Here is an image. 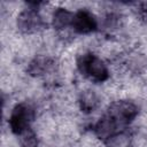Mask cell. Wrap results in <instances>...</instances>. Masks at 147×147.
<instances>
[{
	"label": "cell",
	"mask_w": 147,
	"mask_h": 147,
	"mask_svg": "<svg viewBox=\"0 0 147 147\" xmlns=\"http://www.w3.org/2000/svg\"><path fill=\"white\" fill-rule=\"evenodd\" d=\"M77 70L80 75L93 83H105L110 77L108 64L99 55L85 52L77 57Z\"/></svg>",
	"instance_id": "obj_1"
},
{
	"label": "cell",
	"mask_w": 147,
	"mask_h": 147,
	"mask_svg": "<svg viewBox=\"0 0 147 147\" xmlns=\"http://www.w3.org/2000/svg\"><path fill=\"white\" fill-rule=\"evenodd\" d=\"M34 118L36 110L30 103H16L10 110L8 117V127L14 134L20 137L22 133L31 127V123L34 121Z\"/></svg>",
	"instance_id": "obj_2"
},
{
	"label": "cell",
	"mask_w": 147,
	"mask_h": 147,
	"mask_svg": "<svg viewBox=\"0 0 147 147\" xmlns=\"http://www.w3.org/2000/svg\"><path fill=\"white\" fill-rule=\"evenodd\" d=\"M38 2L29 3L28 8H24L18 13L16 17V26L20 32L31 34L37 33L41 29H44L45 22L38 10Z\"/></svg>",
	"instance_id": "obj_3"
},
{
	"label": "cell",
	"mask_w": 147,
	"mask_h": 147,
	"mask_svg": "<svg viewBox=\"0 0 147 147\" xmlns=\"http://www.w3.org/2000/svg\"><path fill=\"white\" fill-rule=\"evenodd\" d=\"M106 113H108L123 129H126V126L139 115V106L132 100L121 99L111 102Z\"/></svg>",
	"instance_id": "obj_4"
},
{
	"label": "cell",
	"mask_w": 147,
	"mask_h": 147,
	"mask_svg": "<svg viewBox=\"0 0 147 147\" xmlns=\"http://www.w3.org/2000/svg\"><path fill=\"white\" fill-rule=\"evenodd\" d=\"M99 22L96 16L88 9L82 8L75 11L71 29L77 34H90L98 30Z\"/></svg>",
	"instance_id": "obj_5"
},
{
	"label": "cell",
	"mask_w": 147,
	"mask_h": 147,
	"mask_svg": "<svg viewBox=\"0 0 147 147\" xmlns=\"http://www.w3.org/2000/svg\"><path fill=\"white\" fill-rule=\"evenodd\" d=\"M74 14L75 11L70 10L69 8L65 7H56L51 16V24L52 28L55 31L63 32L67 29L71 28L72 25V20H74Z\"/></svg>",
	"instance_id": "obj_6"
},
{
	"label": "cell",
	"mask_w": 147,
	"mask_h": 147,
	"mask_svg": "<svg viewBox=\"0 0 147 147\" xmlns=\"http://www.w3.org/2000/svg\"><path fill=\"white\" fill-rule=\"evenodd\" d=\"M100 102H101V100H100V96L98 95V93L90 88L82 91L78 96L79 109L85 114H91V113L95 111L99 108Z\"/></svg>",
	"instance_id": "obj_7"
},
{
	"label": "cell",
	"mask_w": 147,
	"mask_h": 147,
	"mask_svg": "<svg viewBox=\"0 0 147 147\" xmlns=\"http://www.w3.org/2000/svg\"><path fill=\"white\" fill-rule=\"evenodd\" d=\"M53 65H54V62L49 57H44V56L36 57L34 60H32L29 63L28 72L34 77L44 76L52 70Z\"/></svg>",
	"instance_id": "obj_8"
},
{
	"label": "cell",
	"mask_w": 147,
	"mask_h": 147,
	"mask_svg": "<svg viewBox=\"0 0 147 147\" xmlns=\"http://www.w3.org/2000/svg\"><path fill=\"white\" fill-rule=\"evenodd\" d=\"M106 147H131L132 146V136L124 129L111 136L105 141Z\"/></svg>",
	"instance_id": "obj_9"
},
{
	"label": "cell",
	"mask_w": 147,
	"mask_h": 147,
	"mask_svg": "<svg viewBox=\"0 0 147 147\" xmlns=\"http://www.w3.org/2000/svg\"><path fill=\"white\" fill-rule=\"evenodd\" d=\"M20 146L21 147H39V138L33 129L26 130L20 136Z\"/></svg>",
	"instance_id": "obj_10"
}]
</instances>
